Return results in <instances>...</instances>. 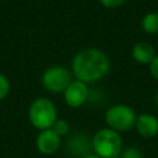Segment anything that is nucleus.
<instances>
[{"mask_svg": "<svg viewBox=\"0 0 158 158\" xmlns=\"http://www.w3.org/2000/svg\"><path fill=\"white\" fill-rule=\"evenodd\" d=\"M111 68V59L106 52L96 47L79 49L70 64V72L74 79L86 84L95 83L105 78Z\"/></svg>", "mask_w": 158, "mask_h": 158, "instance_id": "1", "label": "nucleus"}, {"mask_svg": "<svg viewBox=\"0 0 158 158\" xmlns=\"http://www.w3.org/2000/svg\"><path fill=\"white\" fill-rule=\"evenodd\" d=\"M91 148L100 158L118 157L123 149L122 137L118 132L109 127L100 128L91 137Z\"/></svg>", "mask_w": 158, "mask_h": 158, "instance_id": "2", "label": "nucleus"}, {"mask_svg": "<svg viewBox=\"0 0 158 158\" xmlns=\"http://www.w3.org/2000/svg\"><path fill=\"white\" fill-rule=\"evenodd\" d=\"M58 118L57 107L54 102L48 98L35 99L28 107V121L38 131L52 128Z\"/></svg>", "mask_w": 158, "mask_h": 158, "instance_id": "3", "label": "nucleus"}, {"mask_svg": "<svg viewBox=\"0 0 158 158\" xmlns=\"http://www.w3.org/2000/svg\"><path fill=\"white\" fill-rule=\"evenodd\" d=\"M137 112L126 104H114L105 111L104 121L106 127L116 132H126L135 128Z\"/></svg>", "mask_w": 158, "mask_h": 158, "instance_id": "4", "label": "nucleus"}, {"mask_svg": "<svg viewBox=\"0 0 158 158\" xmlns=\"http://www.w3.org/2000/svg\"><path fill=\"white\" fill-rule=\"evenodd\" d=\"M72 80V72L63 65H51L41 75L42 86L53 94H63Z\"/></svg>", "mask_w": 158, "mask_h": 158, "instance_id": "5", "label": "nucleus"}, {"mask_svg": "<svg viewBox=\"0 0 158 158\" xmlns=\"http://www.w3.org/2000/svg\"><path fill=\"white\" fill-rule=\"evenodd\" d=\"M89 95H90V90L88 84L81 80L73 79L72 83L64 90L63 99L67 106L72 109H78V107H81L88 101Z\"/></svg>", "mask_w": 158, "mask_h": 158, "instance_id": "6", "label": "nucleus"}, {"mask_svg": "<svg viewBox=\"0 0 158 158\" xmlns=\"http://www.w3.org/2000/svg\"><path fill=\"white\" fill-rule=\"evenodd\" d=\"M62 144V137H59L52 128L40 131L36 137V148L44 156L54 154Z\"/></svg>", "mask_w": 158, "mask_h": 158, "instance_id": "7", "label": "nucleus"}, {"mask_svg": "<svg viewBox=\"0 0 158 158\" xmlns=\"http://www.w3.org/2000/svg\"><path fill=\"white\" fill-rule=\"evenodd\" d=\"M135 128L142 138H153L158 135V117L151 112H141L137 115Z\"/></svg>", "mask_w": 158, "mask_h": 158, "instance_id": "8", "label": "nucleus"}, {"mask_svg": "<svg viewBox=\"0 0 158 158\" xmlns=\"http://www.w3.org/2000/svg\"><path fill=\"white\" fill-rule=\"evenodd\" d=\"M67 149L73 157L83 158L84 156L90 153V149H93L91 139H89L83 133H77L67 141Z\"/></svg>", "mask_w": 158, "mask_h": 158, "instance_id": "9", "label": "nucleus"}, {"mask_svg": "<svg viewBox=\"0 0 158 158\" xmlns=\"http://www.w3.org/2000/svg\"><path fill=\"white\" fill-rule=\"evenodd\" d=\"M156 54L157 53H156L154 47L146 41L136 42L131 49V56H132L133 60L137 62L138 64H143V65H149L151 62L153 60V58L156 57Z\"/></svg>", "mask_w": 158, "mask_h": 158, "instance_id": "10", "label": "nucleus"}, {"mask_svg": "<svg viewBox=\"0 0 158 158\" xmlns=\"http://www.w3.org/2000/svg\"><path fill=\"white\" fill-rule=\"evenodd\" d=\"M141 26L146 33L157 35L158 33V11L147 12L141 21Z\"/></svg>", "mask_w": 158, "mask_h": 158, "instance_id": "11", "label": "nucleus"}, {"mask_svg": "<svg viewBox=\"0 0 158 158\" xmlns=\"http://www.w3.org/2000/svg\"><path fill=\"white\" fill-rule=\"evenodd\" d=\"M52 130L59 136V137H64L69 133V130H70V126H69V122L64 118H57V121L54 122V125L52 126Z\"/></svg>", "mask_w": 158, "mask_h": 158, "instance_id": "12", "label": "nucleus"}, {"mask_svg": "<svg viewBox=\"0 0 158 158\" xmlns=\"http://www.w3.org/2000/svg\"><path fill=\"white\" fill-rule=\"evenodd\" d=\"M120 157L121 158H143V153L139 148L133 147V146H128V147L122 149Z\"/></svg>", "mask_w": 158, "mask_h": 158, "instance_id": "13", "label": "nucleus"}, {"mask_svg": "<svg viewBox=\"0 0 158 158\" xmlns=\"http://www.w3.org/2000/svg\"><path fill=\"white\" fill-rule=\"evenodd\" d=\"M10 91V81L9 79L0 73V101L4 100Z\"/></svg>", "mask_w": 158, "mask_h": 158, "instance_id": "14", "label": "nucleus"}, {"mask_svg": "<svg viewBox=\"0 0 158 158\" xmlns=\"http://www.w3.org/2000/svg\"><path fill=\"white\" fill-rule=\"evenodd\" d=\"M127 0H99V2L106 9H117L126 4Z\"/></svg>", "mask_w": 158, "mask_h": 158, "instance_id": "15", "label": "nucleus"}, {"mask_svg": "<svg viewBox=\"0 0 158 158\" xmlns=\"http://www.w3.org/2000/svg\"><path fill=\"white\" fill-rule=\"evenodd\" d=\"M148 67H149V73H151V75H152L156 80H158V53L156 54V57L153 58V60L151 62V64H149Z\"/></svg>", "mask_w": 158, "mask_h": 158, "instance_id": "16", "label": "nucleus"}, {"mask_svg": "<svg viewBox=\"0 0 158 158\" xmlns=\"http://www.w3.org/2000/svg\"><path fill=\"white\" fill-rule=\"evenodd\" d=\"M83 158H100V157H99V156H96L95 153H89V154L84 156Z\"/></svg>", "mask_w": 158, "mask_h": 158, "instance_id": "17", "label": "nucleus"}, {"mask_svg": "<svg viewBox=\"0 0 158 158\" xmlns=\"http://www.w3.org/2000/svg\"><path fill=\"white\" fill-rule=\"evenodd\" d=\"M154 104H156V106L158 107V91H157L156 95H154Z\"/></svg>", "mask_w": 158, "mask_h": 158, "instance_id": "18", "label": "nucleus"}, {"mask_svg": "<svg viewBox=\"0 0 158 158\" xmlns=\"http://www.w3.org/2000/svg\"><path fill=\"white\" fill-rule=\"evenodd\" d=\"M115 158H121V157H120V156H118V157H115Z\"/></svg>", "mask_w": 158, "mask_h": 158, "instance_id": "19", "label": "nucleus"}]
</instances>
